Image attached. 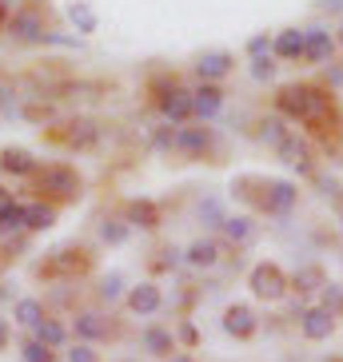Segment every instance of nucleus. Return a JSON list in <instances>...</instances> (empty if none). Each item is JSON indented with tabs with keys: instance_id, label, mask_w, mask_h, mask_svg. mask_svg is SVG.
I'll return each instance as SVG.
<instances>
[{
	"instance_id": "nucleus-27",
	"label": "nucleus",
	"mask_w": 343,
	"mask_h": 362,
	"mask_svg": "<svg viewBox=\"0 0 343 362\" xmlns=\"http://www.w3.org/2000/svg\"><path fill=\"white\" fill-rule=\"evenodd\" d=\"M132 219H136L140 227H156V207H152V203H132Z\"/></svg>"
},
{
	"instance_id": "nucleus-11",
	"label": "nucleus",
	"mask_w": 343,
	"mask_h": 362,
	"mask_svg": "<svg viewBox=\"0 0 343 362\" xmlns=\"http://www.w3.org/2000/svg\"><path fill=\"white\" fill-rule=\"evenodd\" d=\"M220 104H224V96H220L215 88H200V92L192 96V112L196 116H204V119H212L215 112H220Z\"/></svg>"
},
{
	"instance_id": "nucleus-30",
	"label": "nucleus",
	"mask_w": 343,
	"mask_h": 362,
	"mask_svg": "<svg viewBox=\"0 0 343 362\" xmlns=\"http://www.w3.org/2000/svg\"><path fill=\"white\" fill-rule=\"evenodd\" d=\"M24 362H52V351L44 342H28L24 346Z\"/></svg>"
},
{
	"instance_id": "nucleus-36",
	"label": "nucleus",
	"mask_w": 343,
	"mask_h": 362,
	"mask_svg": "<svg viewBox=\"0 0 343 362\" xmlns=\"http://www.w3.org/2000/svg\"><path fill=\"white\" fill-rule=\"evenodd\" d=\"M68 362H96V351H92V346H72V351H68Z\"/></svg>"
},
{
	"instance_id": "nucleus-5",
	"label": "nucleus",
	"mask_w": 343,
	"mask_h": 362,
	"mask_svg": "<svg viewBox=\"0 0 343 362\" xmlns=\"http://www.w3.org/2000/svg\"><path fill=\"white\" fill-rule=\"evenodd\" d=\"M332 327H335V315L332 310H323V307H315V310H308V315H303V334H308V339H327V334H332Z\"/></svg>"
},
{
	"instance_id": "nucleus-7",
	"label": "nucleus",
	"mask_w": 343,
	"mask_h": 362,
	"mask_svg": "<svg viewBox=\"0 0 343 362\" xmlns=\"http://www.w3.org/2000/svg\"><path fill=\"white\" fill-rule=\"evenodd\" d=\"M196 72L204 76V80H224V76L232 72V56L227 52H204L200 64H196Z\"/></svg>"
},
{
	"instance_id": "nucleus-6",
	"label": "nucleus",
	"mask_w": 343,
	"mask_h": 362,
	"mask_svg": "<svg viewBox=\"0 0 343 362\" xmlns=\"http://www.w3.org/2000/svg\"><path fill=\"white\" fill-rule=\"evenodd\" d=\"M303 56H308V60H315V64H323V60L332 56V33H323V28L303 33Z\"/></svg>"
},
{
	"instance_id": "nucleus-2",
	"label": "nucleus",
	"mask_w": 343,
	"mask_h": 362,
	"mask_svg": "<svg viewBox=\"0 0 343 362\" xmlns=\"http://www.w3.org/2000/svg\"><path fill=\"white\" fill-rule=\"evenodd\" d=\"M252 291H256L259 298H279L283 291H288V283H283V271L271 263H259L256 271H252Z\"/></svg>"
},
{
	"instance_id": "nucleus-14",
	"label": "nucleus",
	"mask_w": 343,
	"mask_h": 362,
	"mask_svg": "<svg viewBox=\"0 0 343 362\" xmlns=\"http://www.w3.org/2000/svg\"><path fill=\"white\" fill-rule=\"evenodd\" d=\"M164 116L168 119H188L192 116V96H188V92H172V96L164 100Z\"/></svg>"
},
{
	"instance_id": "nucleus-13",
	"label": "nucleus",
	"mask_w": 343,
	"mask_h": 362,
	"mask_svg": "<svg viewBox=\"0 0 343 362\" xmlns=\"http://www.w3.org/2000/svg\"><path fill=\"white\" fill-rule=\"evenodd\" d=\"M215 259H220V247H215L212 239H200V243H192V251H188V263L192 267H212Z\"/></svg>"
},
{
	"instance_id": "nucleus-15",
	"label": "nucleus",
	"mask_w": 343,
	"mask_h": 362,
	"mask_svg": "<svg viewBox=\"0 0 343 362\" xmlns=\"http://www.w3.org/2000/svg\"><path fill=\"white\" fill-rule=\"evenodd\" d=\"M56 211L52 207H44V203H33V207H24V227H33V231H44V227H52Z\"/></svg>"
},
{
	"instance_id": "nucleus-26",
	"label": "nucleus",
	"mask_w": 343,
	"mask_h": 362,
	"mask_svg": "<svg viewBox=\"0 0 343 362\" xmlns=\"http://www.w3.org/2000/svg\"><path fill=\"white\" fill-rule=\"evenodd\" d=\"M16 227H24V207H16V203H12V207H4V211H0V231H16Z\"/></svg>"
},
{
	"instance_id": "nucleus-20",
	"label": "nucleus",
	"mask_w": 343,
	"mask_h": 362,
	"mask_svg": "<svg viewBox=\"0 0 343 362\" xmlns=\"http://www.w3.org/2000/svg\"><path fill=\"white\" fill-rule=\"evenodd\" d=\"M224 231L232 243H247L252 239V219H244V215H236V219H224Z\"/></svg>"
},
{
	"instance_id": "nucleus-32",
	"label": "nucleus",
	"mask_w": 343,
	"mask_h": 362,
	"mask_svg": "<svg viewBox=\"0 0 343 362\" xmlns=\"http://www.w3.org/2000/svg\"><path fill=\"white\" fill-rule=\"evenodd\" d=\"M100 235H104V243H124V239H128V227L124 223H104Z\"/></svg>"
},
{
	"instance_id": "nucleus-25",
	"label": "nucleus",
	"mask_w": 343,
	"mask_h": 362,
	"mask_svg": "<svg viewBox=\"0 0 343 362\" xmlns=\"http://www.w3.org/2000/svg\"><path fill=\"white\" fill-rule=\"evenodd\" d=\"M176 144H180L184 151H200L208 144V132L204 128H196V132H180V136H176Z\"/></svg>"
},
{
	"instance_id": "nucleus-22",
	"label": "nucleus",
	"mask_w": 343,
	"mask_h": 362,
	"mask_svg": "<svg viewBox=\"0 0 343 362\" xmlns=\"http://www.w3.org/2000/svg\"><path fill=\"white\" fill-rule=\"evenodd\" d=\"M36 342H44V346H60V342H64V327L44 319L40 327H36Z\"/></svg>"
},
{
	"instance_id": "nucleus-4",
	"label": "nucleus",
	"mask_w": 343,
	"mask_h": 362,
	"mask_svg": "<svg viewBox=\"0 0 343 362\" xmlns=\"http://www.w3.org/2000/svg\"><path fill=\"white\" fill-rule=\"evenodd\" d=\"M12 36H16V40H44V21L40 16H36V12H16V16H12Z\"/></svg>"
},
{
	"instance_id": "nucleus-1",
	"label": "nucleus",
	"mask_w": 343,
	"mask_h": 362,
	"mask_svg": "<svg viewBox=\"0 0 343 362\" xmlns=\"http://www.w3.org/2000/svg\"><path fill=\"white\" fill-rule=\"evenodd\" d=\"M279 107L296 119H311L327 107V96H320L315 88H283V92H279Z\"/></svg>"
},
{
	"instance_id": "nucleus-40",
	"label": "nucleus",
	"mask_w": 343,
	"mask_h": 362,
	"mask_svg": "<svg viewBox=\"0 0 343 362\" xmlns=\"http://www.w3.org/2000/svg\"><path fill=\"white\" fill-rule=\"evenodd\" d=\"M9 339V327H4V319H0V342Z\"/></svg>"
},
{
	"instance_id": "nucleus-10",
	"label": "nucleus",
	"mask_w": 343,
	"mask_h": 362,
	"mask_svg": "<svg viewBox=\"0 0 343 362\" xmlns=\"http://www.w3.org/2000/svg\"><path fill=\"white\" fill-rule=\"evenodd\" d=\"M296 187L291 183H271V192H268V199H264V207L268 211H276V215H283V211H291V203H296Z\"/></svg>"
},
{
	"instance_id": "nucleus-23",
	"label": "nucleus",
	"mask_w": 343,
	"mask_h": 362,
	"mask_svg": "<svg viewBox=\"0 0 343 362\" xmlns=\"http://www.w3.org/2000/svg\"><path fill=\"white\" fill-rule=\"evenodd\" d=\"M296 287H300V291H315V287H327V283H323L320 267H303L300 275H296Z\"/></svg>"
},
{
	"instance_id": "nucleus-39",
	"label": "nucleus",
	"mask_w": 343,
	"mask_h": 362,
	"mask_svg": "<svg viewBox=\"0 0 343 362\" xmlns=\"http://www.w3.org/2000/svg\"><path fill=\"white\" fill-rule=\"evenodd\" d=\"M323 8H332V12H343V0H323Z\"/></svg>"
},
{
	"instance_id": "nucleus-31",
	"label": "nucleus",
	"mask_w": 343,
	"mask_h": 362,
	"mask_svg": "<svg viewBox=\"0 0 343 362\" xmlns=\"http://www.w3.org/2000/svg\"><path fill=\"white\" fill-rule=\"evenodd\" d=\"M200 219H208L204 227H224V215H220V203H212V199H208L204 207H200Z\"/></svg>"
},
{
	"instance_id": "nucleus-12",
	"label": "nucleus",
	"mask_w": 343,
	"mask_h": 362,
	"mask_svg": "<svg viewBox=\"0 0 343 362\" xmlns=\"http://www.w3.org/2000/svg\"><path fill=\"white\" fill-rule=\"evenodd\" d=\"M276 56H288V60H296V56H303V33L300 28H288V33L276 36Z\"/></svg>"
},
{
	"instance_id": "nucleus-3",
	"label": "nucleus",
	"mask_w": 343,
	"mask_h": 362,
	"mask_svg": "<svg viewBox=\"0 0 343 362\" xmlns=\"http://www.w3.org/2000/svg\"><path fill=\"white\" fill-rule=\"evenodd\" d=\"M40 187L44 192H56V195H76L80 180H76V171H68V168H44L40 171Z\"/></svg>"
},
{
	"instance_id": "nucleus-17",
	"label": "nucleus",
	"mask_w": 343,
	"mask_h": 362,
	"mask_svg": "<svg viewBox=\"0 0 343 362\" xmlns=\"http://www.w3.org/2000/svg\"><path fill=\"white\" fill-rule=\"evenodd\" d=\"M279 160H283V163H300V168H303V160H308V144L296 139V136H288L283 144H279Z\"/></svg>"
},
{
	"instance_id": "nucleus-38",
	"label": "nucleus",
	"mask_w": 343,
	"mask_h": 362,
	"mask_svg": "<svg viewBox=\"0 0 343 362\" xmlns=\"http://www.w3.org/2000/svg\"><path fill=\"white\" fill-rule=\"evenodd\" d=\"M4 207H12V195L4 192V187H0V211H4Z\"/></svg>"
},
{
	"instance_id": "nucleus-29",
	"label": "nucleus",
	"mask_w": 343,
	"mask_h": 362,
	"mask_svg": "<svg viewBox=\"0 0 343 362\" xmlns=\"http://www.w3.org/2000/svg\"><path fill=\"white\" fill-rule=\"evenodd\" d=\"M120 291H124V279H120L116 271H112V275H108L104 283H100V295H104L108 303H112V298H120Z\"/></svg>"
},
{
	"instance_id": "nucleus-35",
	"label": "nucleus",
	"mask_w": 343,
	"mask_h": 362,
	"mask_svg": "<svg viewBox=\"0 0 343 362\" xmlns=\"http://www.w3.org/2000/svg\"><path fill=\"white\" fill-rule=\"evenodd\" d=\"M80 132H72V144H80V148H88L92 139H96V132H92V124H76Z\"/></svg>"
},
{
	"instance_id": "nucleus-37",
	"label": "nucleus",
	"mask_w": 343,
	"mask_h": 362,
	"mask_svg": "<svg viewBox=\"0 0 343 362\" xmlns=\"http://www.w3.org/2000/svg\"><path fill=\"white\" fill-rule=\"evenodd\" d=\"M268 48H271L268 36H252V40H247V52H252V56H264Z\"/></svg>"
},
{
	"instance_id": "nucleus-33",
	"label": "nucleus",
	"mask_w": 343,
	"mask_h": 362,
	"mask_svg": "<svg viewBox=\"0 0 343 362\" xmlns=\"http://www.w3.org/2000/svg\"><path fill=\"white\" fill-rule=\"evenodd\" d=\"M252 76H256V80H271V76H276V64H271V56H256V64H252Z\"/></svg>"
},
{
	"instance_id": "nucleus-19",
	"label": "nucleus",
	"mask_w": 343,
	"mask_h": 362,
	"mask_svg": "<svg viewBox=\"0 0 343 362\" xmlns=\"http://www.w3.org/2000/svg\"><path fill=\"white\" fill-rule=\"evenodd\" d=\"M104 319H100V315H80V319H76V334H80V339H100V334H104Z\"/></svg>"
},
{
	"instance_id": "nucleus-9",
	"label": "nucleus",
	"mask_w": 343,
	"mask_h": 362,
	"mask_svg": "<svg viewBox=\"0 0 343 362\" xmlns=\"http://www.w3.org/2000/svg\"><path fill=\"white\" fill-rule=\"evenodd\" d=\"M128 307L136 310V315H152V310L160 307V291L152 287V283H140V287H132Z\"/></svg>"
},
{
	"instance_id": "nucleus-21",
	"label": "nucleus",
	"mask_w": 343,
	"mask_h": 362,
	"mask_svg": "<svg viewBox=\"0 0 343 362\" xmlns=\"http://www.w3.org/2000/svg\"><path fill=\"white\" fill-rule=\"evenodd\" d=\"M16 322L40 327V303H36V298H21V303H16Z\"/></svg>"
},
{
	"instance_id": "nucleus-42",
	"label": "nucleus",
	"mask_w": 343,
	"mask_h": 362,
	"mask_svg": "<svg viewBox=\"0 0 343 362\" xmlns=\"http://www.w3.org/2000/svg\"><path fill=\"white\" fill-rule=\"evenodd\" d=\"M339 44H343V28H339Z\"/></svg>"
},
{
	"instance_id": "nucleus-34",
	"label": "nucleus",
	"mask_w": 343,
	"mask_h": 362,
	"mask_svg": "<svg viewBox=\"0 0 343 362\" xmlns=\"http://www.w3.org/2000/svg\"><path fill=\"white\" fill-rule=\"evenodd\" d=\"M264 139H271V144L279 148V144L288 139V136H283V124H279V119H268V124H264Z\"/></svg>"
},
{
	"instance_id": "nucleus-16",
	"label": "nucleus",
	"mask_w": 343,
	"mask_h": 362,
	"mask_svg": "<svg viewBox=\"0 0 343 362\" xmlns=\"http://www.w3.org/2000/svg\"><path fill=\"white\" fill-rule=\"evenodd\" d=\"M0 168L12 171V175H28V171H33V156H28V151H4V156H0Z\"/></svg>"
},
{
	"instance_id": "nucleus-28",
	"label": "nucleus",
	"mask_w": 343,
	"mask_h": 362,
	"mask_svg": "<svg viewBox=\"0 0 343 362\" xmlns=\"http://www.w3.org/2000/svg\"><path fill=\"white\" fill-rule=\"evenodd\" d=\"M323 310L343 315V291H339V287H323Z\"/></svg>"
},
{
	"instance_id": "nucleus-41",
	"label": "nucleus",
	"mask_w": 343,
	"mask_h": 362,
	"mask_svg": "<svg viewBox=\"0 0 343 362\" xmlns=\"http://www.w3.org/2000/svg\"><path fill=\"white\" fill-rule=\"evenodd\" d=\"M172 362H192V358H188V354H180V358H172Z\"/></svg>"
},
{
	"instance_id": "nucleus-24",
	"label": "nucleus",
	"mask_w": 343,
	"mask_h": 362,
	"mask_svg": "<svg viewBox=\"0 0 343 362\" xmlns=\"http://www.w3.org/2000/svg\"><path fill=\"white\" fill-rule=\"evenodd\" d=\"M68 16L76 21V28H80V33H92V28H96V16H92V8H88V4H72V8H68Z\"/></svg>"
},
{
	"instance_id": "nucleus-18",
	"label": "nucleus",
	"mask_w": 343,
	"mask_h": 362,
	"mask_svg": "<svg viewBox=\"0 0 343 362\" xmlns=\"http://www.w3.org/2000/svg\"><path fill=\"white\" fill-rule=\"evenodd\" d=\"M144 346H148L152 354H168L172 351V334H168V330H160V327H148V330H144Z\"/></svg>"
},
{
	"instance_id": "nucleus-8",
	"label": "nucleus",
	"mask_w": 343,
	"mask_h": 362,
	"mask_svg": "<svg viewBox=\"0 0 343 362\" xmlns=\"http://www.w3.org/2000/svg\"><path fill=\"white\" fill-rule=\"evenodd\" d=\"M224 330H227V334H240V339H247V334L256 330V315H252L247 307H227Z\"/></svg>"
}]
</instances>
